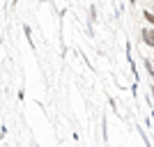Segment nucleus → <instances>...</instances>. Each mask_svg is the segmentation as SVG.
<instances>
[{
	"label": "nucleus",
	"mask_w": 154,
	"mask_h": 147,
	"mask_svg": "<svg viewBox=\"0 0 154 147\" xmlns=\"http://www.w3.org/2000/svg\"><path fill=\"white\" fill-rule=\"evenodd\" d=\"M143 41L147 46H154V30H143Z\"/></svg>",
	"instance_id": "obj_1"
},
{
	"label": "nucleus",
	"mask_w": 154,
	"mask_h": 147,
	"mask_svg": "<svg viewBox=\"0 0 154 147\" xmlns=\"http://www.w3.org/2000/svg\"><path fill=\"white\" fill-rule=\"evenodd\" d=\"M145 69H147V74L154 78V67H152V62H149V60H145Z\"/></svg>",
	"instance_id": "obj_3"
},
{
	"label": "nucleus",
	"mask_w": 154,
	"mask_h": 147,
	"mask_svg": "<svg viewBox=\"0 0 154 147\" xmlns=\"http://www.w3.org/2000/svg\"><path fill=\"white\" fill-rule=\"evenodd\" d=\"M143 16H145V21H147L149 26H154V14H152V12H145Z\"/></svg>",
	"instance_id": "obj_2"
}]
</instances>
